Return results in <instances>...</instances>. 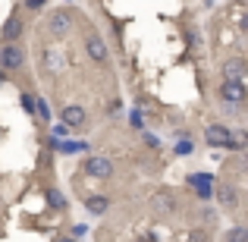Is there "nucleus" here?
Instances as JSON below:
<instances>
[{"instance_id": "obj_1", "label": "nucleus", "mask_w": 248, "mask_h": 242, "mask_svg": "<svg viewBox=\"0 0 248 242\" xmlns=\"http://www.w3.org/2000/svg\"><path fill=\"white\" fill-rule=\"evenodd\" d=\"M44 29H47L54 38H63V35H69V32H73V16H69L66 10H54L47 16V22H44Z\"/></svg>"}, {"instance_id": "obj_2", "label": "nucleus", "mask_w": 248, "mask_h": 242, "mask_svg": "<svg viewBox=\"0 0 248 242\" xmlns=\"http://www.w3.org/2000/svg\"><path fill=\"white\" fill-rule=\"evenodd\" d=\"M220 97L230 101V104L245 101V79H223V85H220Z\"/></svg>"}, {"instance_id": "obj_3", "label": "nucleus", "mask_w": 248, "mask_h": 242, "mask_svg": "<svg viewBox=\"0 0 248 242\" xmlns=\"http://www.w3.org/2000/svg\"><path fill=\"white\" fill-rule=\"evenodd\" d=\"M85 173L97 176V179H110L113 176V163H110V158H88L85 161Z\"/></svg>"}, {"instance_id": "obj_4", "label": "nucleus", "mask_w": 248, "mask_h": 242, "mask_svg": "<svg viewBox=\"0 0 248 242\" xmlns=\"http://www.w3.org/2000/svg\"><path fill=\"white\" fill-rule=\"evenodd\" d=\"M25 60V50L16 48V44H6L3 50H0V69H19Z\"/></svg>"}, {"instance_id": "obj_5", "label": "nucleus", "mask_w": 248, "mask_h": 242, "mask_svg": "<svg viewBox=\"0 0 248 242\" xmlns=\"http://www.w3.org/2000/svg\"><path fill=\"white\" fill-rule=\"evenodd\" d=\"M230 132L232 129H226V126H211L204 139H207V145H214V148H220V145L230 148Z\"/></svg>"}, {"instance_id": "obj_6", "label": "nucleus", "mask_w": 248, "mask_h": 242, "mask_svg": "<svg viewBox=\"0 0 248 242\" xmlns=\"http://www.w3.org/2000/svg\"><path fill=\"white\" fill-rule=\"evenodd\" d=\"M85 48H88V57H91L94 63H104V60H107V44H104L97 35H88Z\"/></svg>"}, {"instance_id": "obj_7", "label": "nucleus", "mask_w": 248, "mask_h": 242, "mask_svg": "<svg viewBox=\"0 0 248 242\" xmlns=\"http://www.w3.org/2000/svg\"><path fill=\"white\" fill-rule=\"evenodd\" d=\"M0 35H3V41L13 44L19 35H22V19H19V16H10V19L3 22V32H0Z\"/></svg>"}, {"instance_id": "obj_8", "label": "nucleus", "mask_w": 248, "mask_h": 242, "mask_svg": "<svg viewBox=\"0 0 248 242\" xmlns=\"http://www.w3.org/2000/svg\"><path fill=\"white\" fill-rule=\"evenodd\" d=\"M223 79H245V60L232 57V60L223 63Z\"/></svg>"}, {"instance_id": "obj_9", "label": "nucleus", "mask_w": 248, "mask_h": 242, "mask_svg": "<svg viewBox=\"0 0 248 242\" xmlns=\"http://www.w3.org/2000/svg\"><path fill=\"white\" fill-rule=\"evenodd\" d=\"M85 123V110L79 104H69L66 110H63V126H82Z\"/></svg>"}, {"instance_id": "obj_10", "label": "nucleus", "mask_w": 248, "mask_h": 242, "mask_svg": "<svg viewBox=\"0 0 248 242\" xmlns=\"http://www.w3.org/2000/svg\"><path fill=\"white\" fill-rule=\"evenodd\" d=\"M188 182H192V189L201 195V198H207V195H211V176H207V173H195V176H188Z\"/></svg>"}, {"instance_id": "obj_11", "label": "nucleus", "mask_w": 248, "mask_h": 242, "mask_svg": "<svg viewBox=\"0 0 248 242\" xmlns=\"http://www.w3.org/2000/svg\"><path fill=\"white\" fill-rule=\"evenodd\" d=\"M151 205L157 208L160 214H167V211H173V208H176V198H173V195H170V192H157V195H154V198H151Z\"/></svg>"}, {"instance_id": "obj_12", "label": "nucleus", "mask_w": 248, "mask_h": 242, "mask_svg": "<svg viewBox=\"0 0 248 242\" xmlns=\"http://www.w3.org/2000/svg\"><path fill=\"white\" fill-rule=\"evenodd\" d=\"M217 198H220V205H223L226 211H236V192H232L230 186H220L217 189Z\"/></svg>"}, {"instance_id": "obj_13", "label": "nucleus", "mask_w": 248, "mask_h": 242, "mask_svg": "<svg viewBox=\"0 0 248 242\" xmlns=\"http://www.w3.org/2000/svg\"><path fill=\"white\" fill-rule=\"evenodd\" d=\"M85 208H88L91 214H104L110 208V201L107 198H88V201H85Z\"/></svg>"}, {"instance_id": "obj_14", "label": "nucleus", "mask_w": 248, "mask_h": 242, "mask_svg": "<svg viewBox=\"0 0 248 242\" xmlns=\"http://www.w3.org/2000/svg\"><path fill=\"white\" fill-rule=\"evenodd\" d=\"M47 201L54 208H66V198H63V192H57V189H47Z\"/></svg>"}, {"instance_id": "obj_15", "label": "nucleus", "mask_w": 248, "mask_h": 242, "mask_svg": "<svg viewBox=\"0 0 248 242\" xmlns=\"http://www.w3.org/2000/svg\"><path fill=\"white\" fill-rule=\"evenodd\" d=\"M230 242H248L245 226H232V230H230Z\"/></svg>"}, {"instance_id": "obj_16", "label": "nucleus", "mask_w": 248, "mask_h": 242, "mask_svg": "<svg viewBox=\"0 0 248 242\" xmlns=\"http://www.w3.org/2000/svg\"><path fill=\"white\" fill-rule=\"evenodd\" d=\"M35 113L47 120V116H50V107H47V101H35Z\"/></svg>"}, {"instance_id": "obj_17", "label": "nucleus", "mask_w": 248, "mask_h": 242, "mask_svg": "<svg viewBox=\"0 0 248 242\" xmlns=\"http://www.w3.org/2000/svg\"><path fill=\"white\" fill-rule=\"evenodd\" d=\"M22 110L25 113H35V97L31 95H22Z\"/></svg>"}, {"instance_id": "obj_18", "label": "nucleus", "mask_w": 248, "mask_h": 242, "mask_svg": "<svg viewBox=\"0 0 248 242\" xmlns=\"http://www.w3.org/2000/svg\"><path fill=\"white\" fill-rule=\"evenodd\" d=\"M25 6H29V10H41L44 0H25Z\"/></svg>"}, {"instance_id": "obj_19", "label": "nucleus", "mask_w": 248, "mask_h": 242, "mask_svg": "<svg viewBox=\"0 0 248 242\" xmlns=\"http://www.w3.org/2000/svg\"><path fill=\"white\" fill-rule=\"evenodd\" d=\"M188 242H207V236H204L201 230H195V233H192V239H188Z\"/></svg>"}, {"instance_id": "obj_20", "label": "nucleus", "mask_w": 248, "mask_h": 242, "mask_svg": "<svg viewBox=\"0 0 248 242\" xmlns=\"http://www.w3.org/2000/svg\"><path fill=\"white\" fill-rule=\"evenodd\" d=\"M57 242H76V236H60Z\"/></svg>"}, {"instance_id": "obj_21", "label": "nucleus", "mask_w": 248, "mask_h": 242, "mask_svg": "<svg viewBox=\"0 0 248 242\" xmlns=\"http://www.w3.org/2000/svg\"><path fill=\"white\" fill-rule=\"evenodd\" d=\"M0 85H3V69H0Z\"/></svg>"}]
</instances>
